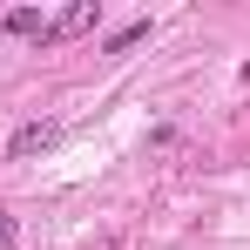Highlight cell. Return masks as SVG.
I'll return each mask as SVG.
<instances>
[{
    "instance_id": "6da1fadb",
    "label": "cell",
    "mask_w": 250,
    "mask_h": 250,
    "mask_svg": "<svg viewBox=\"0 0 250 250\" xmlns=\"http://www.w3.org/2000/svg\"><path fill=\"white\" fill-rule=\"evenodd\" d=\"M61 142V122H21L14 128V142H7V163H34Z\"/></svg>"
},
{
    "instance_id": "7a4b0ae2",
    "label": "cell",
    "mask_w": 250,
    "mask_h": 250,
    "mask_svg": "<svg viewBox=\"0 0 250 250\" xmlns=\"http://www.w3.org/2000/svg\"><path fill=\"white\" fill-rule=\"evenodd\" d=\"M95 21H102V0H75V7H61V14L47 21L41 41H75V34H88Z\"/></svg>"
},
{
    "instance_id": "3957f363",
    "label": "cell",
    "mask_w": 250,
    "mask_h": 250,
    "mask_svg": "<svg viewBox=\"0 0 250 250\" xmlns=\"http://www.w3.org/2000/svg\"><path fill=\"white\" fill-rule=\"evenodd\" d=\"M7 21V34H47V21H41V7H7L0 14Z\"/></svg>"
},
{
    "instance_id": "277c9868",
    "label": "cell",
    "mask_w": 250,
    "mask_h": 250,
    "mask_svg": "<svg viewBox=\"0 0 250 250\" xmlns=\"http://www.w3.org/2000/svg\"><path fill=\"white\" fill-rule=\"evenodd\" d=\"M135 41H149V21H128V27H115V34L102 41V54H128Z\"/></svg>"
},
{
    "instance_id": "5b68a950",
    "label": "cell",
    "mask_w": 250,
    "mask_h": 250,
    "mask_svg": "<svg viewBox=\"0 0 250 250\" xmlns=\"http://www.w3.org/2000/svg\"><path fill=\"white\" fill-rule=\"evenodd\" d=\"M21 244V223H14V216H0V250H14Z\"/></svg>"
}]
</instances>
